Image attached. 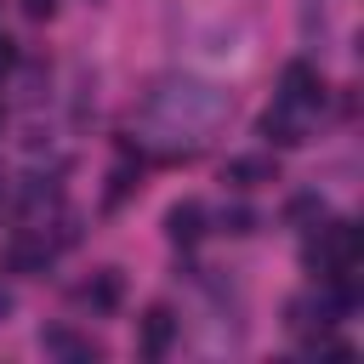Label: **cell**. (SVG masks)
<instances>
[{"label": "cell", "mask_w": 364, "mask_h": 364, "mask_svg": "<svg viewBox=\"0 0 364 364\" xmlns=\"http://www.w3.org/2000/svg\"><path fill=\"white\" fill-rule=\"evenodd\" d=\"M142 114H148V125H154V131H165V136H193V142H199V136H210V131H222V125H228L233 97H228L222 85H210V80L165 74V80H154V91H148Z\"/></svg>", "instance_id": "6da1fadb"}, {"label": "cell", "mask_w": 364, "mask_h": 364, "mask_svg": "<svg viewBox=\"0 0 364 364\" xmlns=\"http://www.w3.org/2000/svg\"><path fill=\"white\" fill-rule=\"evenodd\" d=\"M358 256H364V233H358L353 222H324V228H318V239L307 245V262H313V267H324V279H330V273L358 267Z\"/></svg>", "instance_id": "7a4b0ae2"}, {"label": "cell", "mask_w": 364, "mask_h": 364, "mask_svg": "<svg viewBox=\"0 0 364 364\" xmlns=\"http://www.w3.org/2000/svg\"><path fill=\"white\" fill-rule=\"evenodd\" d=\"M171 341H176V313H171V307H148V313L136 318V353H142V358H165Z\"/></svg>", "instance_id": "3957f363"}, {"label": "cell", "mask_w": 364, "mask_h": 364, "mask_svg": "<svg viewBox=\"0 0 364 364\" xmlns=\"http://www.w3.org/2000/svg\"><path fill=\"white\" fill-rule=\"evenodd\" d=\"M279 102H290V108H301V114L324 108V80H318V68H313V63H290V68H284V97H279Z\"/></svg>", "instance_id": "277c9868"}, {"label": "cell", "mask_w": 364, "mask_h": 364, "mask_svg": "<svg viewBox=\"0 0 364 364\" xmlns=\"http://www.w3.org/2000/svg\"><path fill=\"white\" fill-rule=\"evenodd\" d=\"M262 136H267L273 148H301V142H307V114L290 108V102H273V108L262 114Z\"/></svg>", "instance_id": "5b68a950"}, {"label": "cell", "mask_w": 364, "mask_h": 364, "mask_svg": "<svg viewBox=\"0 0 364 364\" xmlns=\"http://www.w3.org/2000/svg\"><path fill=\"white\" fill-rule=\"evenodd\" d=\"M51 256H57V245L46 239V228H23V233L11 239V250H6V262H11L17 273H46Z\"/></svg>", "instance_id": "8992f818"}, {"label": "cell", "mask_w": 364, "mask_h": 364, "mask_svg": "<svg viewBox=\"0 0 364 364\" xmlns=\"http://www.w3.org/2000/svg\"><path fill=\"white\" fill-rule=\"evenodd\" d=\"M222 182L228 188H262V182H279V165H273V154H239L222 165Z\"/></svg>", "instance_id": "52a82bcc"}, {"label": "cell", "mask_w": 364, "mask_h": 364, "mask_svg": "<svg viewBox=\"0 0 364 364\" xmlns=\"http://www.w3.org/2000/svg\"><path fill=\"white\" fill-rule=\"evenodd\" d=\"M165 233H171V245H199V239H205V205H199V199L171 205V210H165Z\"/></svg>", "instance_id": "ba28073f"}, {"label": "cell", "mask_w": 364, "mask_h": 364, "mask_svg": "<svg viewBox=\"0 0 364 364\" xmlns=\"http://www.w3.org/2000/svg\"><path fill=\"white\" fill-rule=\"evenodd\" d=\"M119 290H125V284H119V267H102L80 296H85L91 307H102V313H108V307H119Z\"/></svg>", "instance_id": "9c48e42d"}, {"label": "cell", "mask_w": 364, "mask_h": 364, "mask_svg": "<svg viewBox=\"0 0 364 364\" xmlns=\"http://www.w3.org/2000/svg\"><path fill=\"white\" fill-rule=\"evenodd\" d=\"M284 222H296V228L313 233V228L324 222V199H318V193H296V199L284 205Z\"/></svg>", "instance_id": "30bf717a"}, {"label": "cell", "mask_w": 364, "mask_h": 364, "mask_svg": "<svg viewBox=\"0 0 364 364\" xmlns=\"http://www.w3.org/2000/svg\"><path fill=\"white\" fill-rule=\"evenodd\" d=\"M40 347H46V353H63V358H97V347H91V341H80L74 330H46V336H40Z\"/></svg>", "instance_id": "8fae6325"}, {"label": "cell", "mask_w": 364, "mask_h": 364, "mask_svg": "<svg viewBox=\"0 0 364 364\" xmlns=\"http://www.w3.org/2000/svg\"><path fill=\"white\" fill-rule=\"evenodd\" d=\"M222 233H256V210H245V205L222 210Z\"/></svg>", "instance_id": "7c38bea8"}, {"label": "cell", "mask_w": 364, "mask_h": 364, "mask_svg": "<svg viewBox=\"0 0 364 364\" xmlns=\"http://www.w3.org/2000/svg\"><path fill=\"white\" fill-rule=\"evenodd\" d=\"M23 6V17H34V23H46L51 11H57V0H17Z\"/></svg>", "instance_id": "4fadbf2b"}, {"label": "cell", "mask_w": 364, "mask_h": 364, "mask_svg": "<svg viewBox=\"0 0 364 364\" xmlns=\"http://www.w3.org/2000/svg\"><path fill=\"white\" fill-rule=\"evenodd\" d=\"M6 68H17V46L0 34V74H6Z\"/></svg>", "instance_id": "5bb4252c"}, {"label": "cell", "mask_w": 364, "mask_h": 364, "mask_svg": "<svg viewBox=\"0 0 364 364\" xmlns=\"http://www.w3.org/2000/svg\"><path fill=\"white\" fill-rule=\"evenodd\" d=\"M6 313H11V296H6V290H0V318H6Z\"/></svg>", "instance_id": "9a60e30c"}, {"label": "cell", "mask_w": 364, "mask_h": 364, "mask_svg": "<svg viewBox=\"0 0 364 364\" xmlns=\"http://www.w3.org/2000/svg\"><path fill=\"white\" fill-rule=\"evenodd\" d=\"M0 119H6V102H0Z\"/></svg>", "instance_id": "2e32d148"}]
</instances>
